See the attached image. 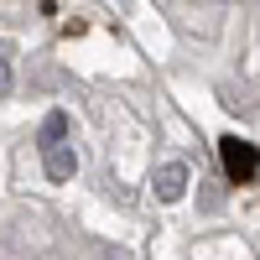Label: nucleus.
I'll return each instance as SVG.
<instances>
[{
  "mask_svg": "<svg viewBox=\"0 0 260 260\" xmlns=\"http://www.w3.org/2000/svg\"><path fill=\"white\" fill-rule=\"evenodd\" d=\"M224 167H229V177H255V167H260V156H255V146H245V141H224Z\"/></svg>",
  "mask_w": 260,
  "mask_h": 260,
  "instance_id": "1",
  "label": "nucleus"
},
{
  "mask_svg": "<svg viewBox=\"0 0 260 260\" xmlns=\"http://www.w3.org/2000/svg\"><path fill=\"white\" fill-rule=\"evenodd\" d=\"M11 89V68H6V57H0V94Z\"/></svg>",
  "mask_w": 260,
  "mask_h": 260,
  "instance_id": "5",
  "label": "nucleus"
},
{
  "mask_svg": "<svg viewBox=\"0 0 260 260\" xmlns=\"http://www.w3.org/2000/svg\"><path fill=\"white\" fill-rule=\"evenodd\" d=\"M68 136V120L62 115H47V125H42V141H62Z\"/></svg>",
  "mask_w": 260,
  "mask_h": 260,
  "instance_id": "4",
  "label": "nucleus"
},
{
  "mask_svg": "<svg viewBox=\"0 0 260 260\" xmlns=\"http://www.w3.org/2000/svg\"><path fill=\"white\" fill-rule=\"evenodd\" d=\"M47 177H52V182L73 177V151H62V146H47Z\"/></svg>",
  "mask_w": 260,
  "mask_h": 260,
  "instance_id": "3",
  "label": "nucleus"
},
{
  "mask_svg": "<svg viewBox=\"0 0 260 260\" xmlns=\"http://www.w3.org/2000/svg\"><path fill=\"white\" fill-rule=\"evenodd\" d=\"M182 182H187V167H177V161L156 172V192H161V198H177V192H182Z\"/></svg>",
  "mask_w": 260,
  "mask_h": 260,
  "instance_id": "2",
  "label": "nucleus"
}]
</instances>
